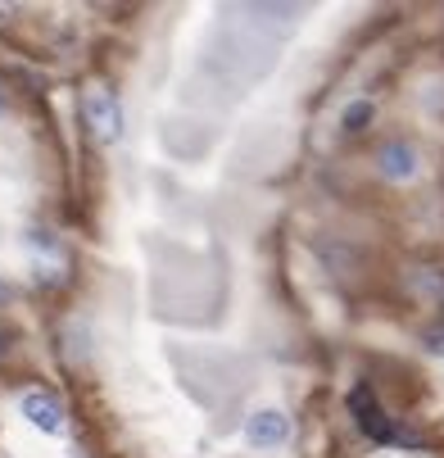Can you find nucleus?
I'll return each mask as SVG.
<instances>
[{
    "label": "nucleus",
    "instance_id": "nucleus-4",
    "mask_svg": "<svg viewBox=\"0 0 444 458\" xmlns=\"http://www.w3.org/2000/svg\"><path fill=\"white\" fill-rule=\"evenodd\" d=\"M245 436H249V445H259V449H281L290 440V418L281 409H259L249 418Z\"/></svg>",
    "mask_w": 444,
    "mask_h": 458
},
{
    "label": "nucleus",
    "instance_id": "nucleus-3",
    "mask_svg": "<svg viewBox=\"0 0 444 458\" xmlns=\"http://www.w3.org/2000/svg\"><path fill=\"white\" fill-rule=\"evenodd\" d=\"M376 173L390 177V182H408V177L417 173V146L404 141V137L386 141V146L376 150Z\"/></svg>",
    "mask_w": 444,
    "mask_h": 458
},
{
    "label": "nucleus",
    "instance_id": "nucleus-2",
    "mask_svg": "<svg viewBox=\"0 0 444 458\" xmlns=\"http://www.w3.org/2000/svg\"><path fill=\"white\" fill-rule=\"evenodd\" d=\"M82 114H87V123H91V132H96L100 146H113L122 137V105L105 87H91L82 96Z\"/></svg>",
    "mask_w": 444,
    "mask_h": 458
},
{
    "label": "nucleus",
    "instance_id": "nucleus-6",
    "mask_svg": "<svg viewBox=\"0 0 444 458\" xmlns=\"http://www.w3.org/2000/svg\"><path fill=\"white\" fill-rule=\"evenodd\" d=\"M372 100H354V105H345V114H340V127L345 132H363V127L372 123Z\"/></svg>",
    "mask_w": 444,
    "mask_h": 458
},
{
    "label": "nucleus",
    "instance_id": "nucleus-5",
    "mask_svg": "<svg viewBox=\"0 0 444 458\" xmlns=\"http://www.w3.org/2000/svg\"><path fill=\"white\" fill-rule=\"evenodd\" d=\"M23 413H28L32 427H41L50 436L63 431V404L50 395V390H32V395H23Z\"/></svg>",
    "mask_w": 444,
    "mask_h": 458
},
{
    "label": "nucleus",
    "instance_id": "nucleus-8",
    "mask_svg": "<svg viewBox=\"0 0 444 458\" xmlns=\"http://www.w3.org/2000/svg\"><path fill=\"white\" fill-rule=\"evenodd\" d=\"M10 300H14V286H10L5 277H0V304H10Z\"/></svg>",
    "mask_w": 444,
    "mask_h": 458
},
{
    "label": "nucleus",
    "instance_id": "nucleus-7",
    "mask_svg": "<svg viewBox=\"0 0 444 458\" xmlns=\"http://www.w3.org/2000/svg\"><path fill=\"white\" fill-rule=\"evenodd\" d=\"M426 350L431 354H444V327H431V332H426Z\"/></svg>",
    "mask_w": 444,
    "mask_h": 458
},
{
    "label": "nucleus",
    "instance_id": "nucleus-9",
    "mask_svg": "<svg viewBox=\"0 0 444 458\" xmlns=\"http://www.w3.org/2000/svg\"><path fill=\"white\" fill-rule=\"evenodd\" d=\"M0 114H5V87H0Z\"/></svg>",
    "mask_w": 444,
    "mask_h": 458
},
{
    "label": "nucleus",
    "instance_id": "nucleus-1",
    "mask_svg": "<svg viewBox=\"0 0 444 458\" xmlns=\"http://www.w3.org/2000/svg\"><path fill=\"white\" fill-rule=\"evenodd\" d=\"M349 409H354V422H358L376 445H395V440H408V445H413L408 431H399L386 413H381V404H376V395H372L367 386H354V390H349Z\"/></svg>",
    "mask_w": 444,
    "mask_h": 458
}]
</instances>
